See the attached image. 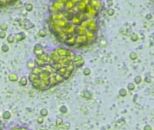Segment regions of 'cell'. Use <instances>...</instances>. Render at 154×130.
<instances>
[{"label": "cell", "mask_w": 154, "mask_h": 130, "mask_svg": "<svg viewBox=\"0 0 154 130\" xmlns=\"http://www.w3.org/2000/svg\"><path fill=\"white\" fill-rule=\"evenodd\" d=\"M64 9V4L59 2L57 0H55L51 6V11L52 13H57V12H61V10Z\"/></svg>", "instance_id": "6da1fadb"}, {"label": "cell", "mask_w": 154, "mask_h": 130, "mask_svg": "<svg viewBox=\"0 0 154 130\" xmlns=\"http://www.w3.org/2000/svg\"><path fill=\"white\" fill-rule=\"evenodd\" d=\"M89 5H90L94 9H96L97 12L101 11L103 8V5L102 3L100 2V0H90L89 1Z\"/></svg>", "instance_id": "7a4b0ae2"}, {"label": "cell", "mask_w": 154, "mask_h": 130, "mask_svg": "<svg viewBox=\"0 0 154 130\" xmlns=\"http://www.w3.org/2000/svg\"><path fill=\"white\" fill-rule=\"evenodd\" d=\"M87 31H89V32H91V33H94V34H96V33L97 32V30H98V25H97V24L96 23L95 21H93L88 26H87Z\"/></svg>", "instance_id": "3957f363"}, {"label": "cell", "mask_w": 154, "mask_h": 130, "mask_svg": "<svg viewBox=\"0 0 154 130\" xmlns=\"http://www.w3.org/2000/svg\"><path fill=\"white\" fill-rule=\"evenodd\" d=\"M21 25H22L24 29H27V30H29L30 28L34 27V24H33L32 22L28 19L23 20V22H21Z\"/></svg>", "instance_id": "277c9868"}, {"label": "cell", "mask_w": 154, "mask_h": 130, "mask_svg": "<svg viewBox=\"0 0 154 130\" xmlns=\"http://www.w3.org/2000/svg\"><path fill=\"white\" fill-rule=\"evenodd\" d=\"M34 53H36V54H41L42 53H43L42 51V44H40V43H37V44H35V46H34Z\"/></svg>", "instance_id": "5b68a950"}, {"label": "cell", "mask_w": 154, "mask_h": 130, "mask_svg": "<svg viewBox=\"0 0 154 130\" xmlns=\"http://www.w3.org/2000/svg\"><path fill=\"white\" fill-rule=\"evenodd\" d=\"M25 36L26 35L24 32H20V33H18V34L14 36V39H16V41H22V40H24V38H25Z\"/></svg>", "instance_id": "8992f818"}, {"label": "cell", "mask_w": 154, "mask_h": 130, "mask_svg": "<svg viewBox=\"0 0 154 130\" xmlns=\"http://www.w3.org/2000/svg\"><path fill=\"white\" fill-rule=\"evenodd\" d=\"M38 59L42 60V61H45V62H46V61L49 60V56H48L47 53H42L41 54H39V55H38Z\"/></svg>", "instance_id": "52a82bcc"}, {"label": "cell", "mask_w": 154, "mask_h": 130, "mask_svg": "<svg viewBox=\"0 0 154 130\" xmlns=\"http://www.w3.org/2000/svg\"><path fill=\"white\" fill-rule=\"evenodd\" d=\"M131 39H132V42H136L139 40V35L135 33H132V35H131Z\"/></svg>", "instance_id": "ba28073f"}, {"label": "cell", "mask_w": 154, "mask_h": 130, "mask_svg": "<svg viewBox=\"0 0 154 130\" xmlns=\"http://www.w3.org/2000/svg\"><path fill=\"white\" fill-rule=\"evenodd\" d=\"M6 40H7V42L10 43H14V40H16L14 39V35H13V34H9V35L7 36V38H6Z\"/></svg>", "instance_id": "9c48e42d"}, {"label": "cell", "mask_w": 154, "mask_h": 130, "mask_svg": "<svg viewBox=\"0 0 154 130\" xmlns=\"http://www.w3.org/2000/svg\"><path fill=\"white\" fill-rule=\"evenodd\" d=\"M24 7H25V10L27 11V12H31V11L33 10V7H34V6H33L32 4L27 3V4L25 5V6H24Z\"/></svg>", "instance_id": "30bf717a"}, {"label": "cell", "mask_w": 154, "mask_h": 130, "mask_svg": "<svg viewBox=\"0 0 154 130\" xmlns=\"http://www.w3.org/2000/svg\"><path fill=\"white\" fill-rule=\"evenodd\" d=\"M0 29H1V31H5V32H6V30L8 29L7 24H6V23H3V24H0Z\"/></svg>", "instance_id": "8fae6325"}, {"label": "cell", "mask_w": 154, "mask_h": 130, "mask_svg": "<svg viewBox=\"0 0 154 130\" xmlns=\"http://www.w3.org/2000/svg\"><path fill=\"white\" fill-rule=\"evenodd\" d=\"M38 35H39L40 37H45V36H46V31H45V30H43V29L40 30L39 33H38Z\"/></svg>", "instance_id": "7c38bea8"}, {"label": "cell", "mask_w": 154, "mask_h": 130, "mask_svg": "<svg viewBox=\"0 0 154 130\" xmlns=\"http://www.w3.org/2000/svg\"><path fill=\"white\" fill-rule=\"evenodd\" d=\"M9 80L12 81H17V76H16V74H14V73H12V74L9 75Z\"/></svg>", "instance_id": "4fadbf2b"}, {"label": "cell", "mask_w": 154, "mask_h": 130, "mask_svg": "<svg viewBox=\"0 0 154 130\" xmlns=\"http://www.w3.org/2000/svg\"><path fill=\"white\" fill-rule=\"evenodd\" d=\"M20 84L22 85V86H24V85L27 84V79L25 77H23L22 79L20 80Z\"/></svg>", "instance_id": "5bb4252c"}, {"label": "cell", "mask_w": 154, "mask_h": 130, "mask_svg": "<svg viewBox=\"0 0 154 130\" xmlns=\"http://www.w3.org/2000/svg\"><path fill=\"white\" fill-rule=\"evenodd\" d=\"M107 15H108L109 16H114V15H115V10L113 9V8H108V9H107Z\"/></svg>", "instance_id": "9a60e30c"}, {"label": "cell", "mask_w": 154, "mask_h": 130, "mask_svg": "<svg viewBox=\"0 0 154 130\" xmlns=\"http://www.w3.org/2000/svg\"><path fill=\"white\" fill-rule=\"evenodd\" d=\"M1 49H2V51H4V53H7V51H9V46H8L7 44H3Z\"/></svg>", "instance_id": "2e32d148"}, {"label": "cell", "mask_w": 154, "mask_h": 130, "mask_svg": "<svg viewBox=\"0 0 154 130\" xmlns=\"http://www.w3.org/2000/svg\"><path fill=\"white\" fill-rule=\"evenodd\" d=\"M83 73L84 75H86V76H87V75H89L91 73V70L89 69V68H85L83 71Z\"/></svg>", "instance_id": "e0dca14e"}, {"label": "cell", "mask_w": 154, "mask_h": 130, "mask_svg": "<svg viewBox=\"0 0 154 130\" xmlns=\"http://www.w3.org/2000/svg\"><path fill=\"white\" fill-rule=\"evenodd\" d=\"M137 54H136V53H130V58L132 60H136L137 59Z\"/></svg>", "instance_id": "ac0fdd59"}, {"label": "cell", "mask_w": 154, "mask_h": 130, "mask_svg": "<svg viewBox=\"0 0 154 130\" xmlns=\"http://www.w3.org/2000/svg\"><path fill=\"white\" fill-rule=\"evenodd\" d=\"M128 89L129 90H133V89H135V85L133 84V83H129L128 84Z\"/></svg>", "instance_id": "d6986e66"}, {"label": "cell", "mask_w": 154, "mask_h": 130, "mask_svg": "<svg viewBox=\"0 0 154 130\" xmlns=\"http://www.w3.org/2000/svg\"><path fill=\"white\" fill-rule=\"evenodd\" d=\"M6 37V34L5 31H0V39H5Z\"/></svg>", "instance_id": "ffe728a7"}, {"label": "cell", "mask_w": 154, "mask_h": 130, "mask_svg": "<svg viewBox=\"0 0 154 130\" xmlns=\"http://www.w3.org/2000/svg\"><path fill=\"white\" fill-rule=\"evenodd\" d=\"M119 94H120L122 97H125V95L127 94V92H126V90H125V89H120V91H119Z\"/></svg>", "instance_id": "44dd1931"}, {"label": "cell", "mask_w": 154, "mask_h": 130, "mask_svg": "<svg viewBox=\"0 0 154 130\" xmlns=\"http://www.w3.org/2000/svg\"><path fill=\"white\" fill-rule=\"evenodd\" d=\"M134 81H135V83L139 84V83L142 81V78H141V76H136V77H135V79H134Z\"/></svg>", "instance_id": "7402d4cb"}, {"label": "cell", "mask_w": 154, "mask_h": 130, "mask_svg": "<svg viewBox=\"0 0 154 130\" xmlns=\"http://www.w3.org/2000/svg\"><path fill=\"white\" fill-rule=\"evenodd\" d=\"M48 114V111L46 110L45 108H43V109H42V111H41V115H42V116H46V115Z\"/></svg>", "instance_id": "603a6c76"}, {"label": "cell", "mask_w": 154, "mask_h": 130, "mask_svg": "<svg viewBox=\"0 0 154 130\" xmlns=\"http://www.w3.org/2000/svg\"><path fill=\"white\" fill-rule=\"evenodd\" d=\"M85 94H84V97H86V98H87V99H89V98H90L91 97V95H90V93L88 92V91H85Z\"/></svg>", "instance_id": "cb8c5ba5"}, {"label": "cell", "mask_w": 154, "mask_h": 130, "mask_svg": "<svg viewBox=\"0 0 154 130\" xmlns=\"http://www.w3.org/2000/svg\"><path fill=\"white\" fill-rule=\"evenodd\" d=\"M9 116H10V113L9 112H5L4 115H3V116H4L5 118H9Z\"/></svg>", "instance_id": "d4e9b609"}, {"label": "cell", "mask_w": 154, "mask_h": 130, "mask_svg": "<svg viewBox=\"0 0 154 130\" xmlns=\"http://www.w3.org/2000/svg\"><path fill=\"white\" fill-rule=\"evenodd\" d=\"M60 110L62 111V112L65 113L66 111H67V109H66V107L65 106H62V107H61V108H60Z\"/></svg>", "instance_id": "484cf974"}, {"label": "cell", "mask_w": 154, "mask_h": 130, "mask_svg": "<svg viewBox=\"0 0 154 130\" xmlns=\"http://www.w3.org/2000/svg\"><path fill=\"white\" fill-rule=\"evenodd\" d=\"M107 5H108V7H111V6L113 5V1H112V0H108V2H107Z\"/></svg>", "instance_id": "4316f807"}, {"label": "cell", "mask_w": 154, "mask_h": 130, "mask_svg": "<svg viewBox=\"0 0 154 130\" xmlns=\"http://www.w3.org/2000/svg\"><path fill=\"white\" fill-rule=\"evenodd\" d=\"M151 17H152V16L150 14H149V15H147V16H146L147 19H151Z\"/></svg>", "instance_id": "83f0119b"}, {"label": "cell", "mask_w": 154, "mask_h": 130, "mask_svg": "<svg viewBox=\"0 0 154 130\" xmlns=\"http://www.w3.org/2000/svg\"><path fill=\"white\" fill-rule=\"evenodd\" d=\"M145 81H146V82H150V81H150V78H145Z\"/></svg>", "instance_id": "f1b7e54d"}, {"label": "cell", "mask_w": 154, "mask_h": 130, "mask_svg": "<svg viewBox=\"0 0 154 130\" xmlns=\"http://www.w3.org/2000/svg\"><path fill=\"white\" fill-rule=\"evenodd\" d=\"M144 130H151V127H150V126H145Z\"/></svg>", "instance_id": "f546056e"}, {"label": "cell", "mask_w": 154, "mask_h": 130, "mask_svg": "<svg viewBox=\"0 0 154 130\" xmlns=\"http://www.w3.org/2000/svg\"><path fill=\"white\" fill-rule=\"evenodd\" d=\"M38 122H42V118H38Z\"/></svg>", "instance_id": "4dcf8cb0"}, {"label": "cell", "mask_w": 154, "mask_h": 130, "mask_svg": "<svg viewBox=\"0 0 154 130\" xmlns=\"http://www.w3.org/2000/svg\"><path fill=\"white\" fill-rule=\"evenodd\" d=\"M89 1H90V0H89Z\"/></svg>", "instance_id": "1f68e13d"}]
</instances>
